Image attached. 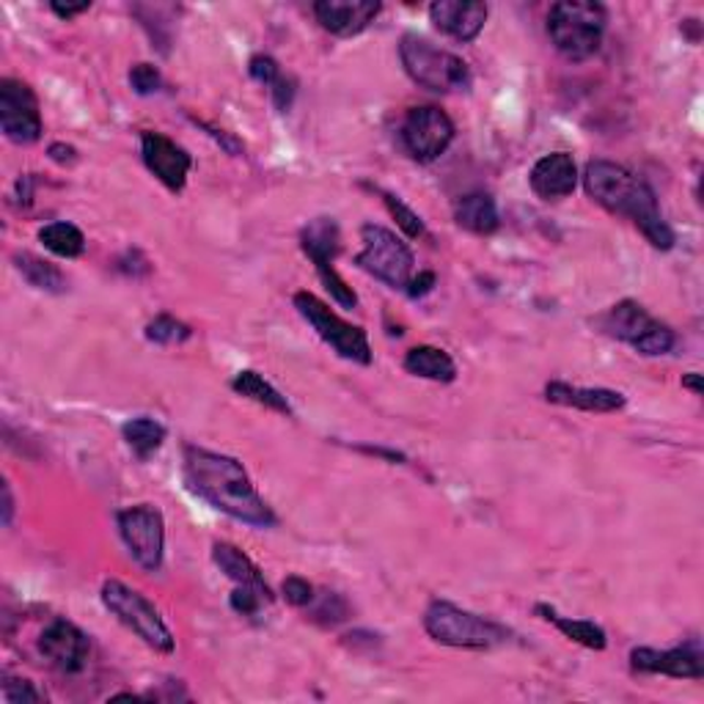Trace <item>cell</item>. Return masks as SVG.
<instances>
[{"instance_id": "cell-6", "label": "cell", "mask_w": 704, "mask_h": 704, "mask_svg": "<svg viewBox=\"0 0 704 704\" xmlns=\"http://www.w3.org/2000/svg\"><path fill=\"white\" fill-rule=\"evenodd\" d=\"M103 602L121 624L135 633L144 644H150L157 653H174V636L157 608L138 595L135 589L124 586L121 581H105L103 584Z\"/></svg>"}, {"instance_id": "cell-18", "label": "cell", "mask_w": 704, "mask_h": 704, "mask_svg": "<svg viewBox=\"0 0 704 704\" xmlns=\"http://www.w3.org/2000/svg\"><path fill=\"white\" fill-rule=\"evenodd\" d=\"M430 20L438 31L457 41H474L487 23L485 3H460V0H441L430 7Z\"/></svg>"}, {"instance_id": "cell-22", "label": "cell", "mask_w": 704, "mask_h": 704, "mask_svg": "<svg viewBox=\"0 0 704 704\" xmlns=\"http://www.w3.org/2000/svg\"><path fill=\"white\" fill-rule=\"evenodd\" d=\"M213 561L220 568V573H226V578L235 581L237 586H256V589L267 592L270 595V586L267 581H264V575L259 573L256 564H253V561L248 559L237 545L215 542Z\"/></svg>"}, {"instance_id": "cell-16", "label": "cell", "mask_w": 704, "mask_h": 704, "mask_svg": "<svg viewBox=\"0 0 704 704\" xmlns=\"http://www.w3.org/2000/svg\"><path fill=\"white\" fill-rule=\"evenodd\" d=\"M630 666L642 675H666L677 677V680H702L704 664L702 653L693 647H677V649H653V647H636L630 653Z\"/></svg>"}, {"instance_id": "cell-23", "label": "cell", "mask_w": 704, "mask_h": 704, "mask_svg": "<svg viewBox=\"0 0 704 704\" xmlns=\"http://www.w3.org/2000/svg\"><path fill=\"white\" fill-rule=\"evenodd\" d=\"M300 248L306 256L314 264L333 262L342 251V237H338V226L333 218H317L300 231Z\"/></svg>"}, {"instance_id": "cell-10", "label": "cell", "mask_w": 704, "mask_h": 704, "mask_svg": "<svg viewBox=\"0 0 704 704\" xmlns=\"http://www.w3.org/2000/svg\"><path fill=\"white\" fill-rule=\"evenodd\" d=\"M116 523H119V534L132 559L146 573H157L163 568V553H166V523H163L160 510L152 504L130 506L116 515Z\"/></svg>"}, {"instance_id": "cell-14", "label": "cell", "mask_w": 704, "mask_h": 704, "mask_svg": "<svg viewBox=\"0 0 704 704\" xmlns=\"http://www.w3.org/2000/svg\"><path fill=\"white\" fill-rule=\"evenodd\" d=\"M141 155H144L146 168L166 184L171 193H182L188 184V174L193 168V157L174 144L171 138L163 132H144L141 135Z\"/></svg>"}, {"instance_id": "cell-9", "label": "cell", "mask_w": 704, "mask_h": 704, "mask_svg": "<svg viewBox=\"0 0 704 704\" xmlns=\"http://www.w3.org/2000/svg\"><path fill=\"white\" fill-rule=\"evenodd\" d=\"M295 309H298L300 317L314 327L322 342L336 349L338 356L353 363H361V367L372 363V347H369V336L363 327L349 325L347 320H342L336 311L327 309V306L311 293L295 295Z\"/></svg>"}, {"instance_id": "cell-35", "label": "cell", "mask_w": 704, "mask_h": 704, "mask_svg": "<svg viewBox=\"0 0 704 704\" xmlns=\"http://www.w3.org/2000/svg\"><path fill=\"white\" fill-rule=\"evenodd\" d=\"M284 597H287V602H293L295 608H306L314 602V586L309 584V581H303L300 575H289L287 581H284Z\"/></svg>"}, {"instance_id": "cell-32", "label": "cell", "mask_w": 704, "mask_h": 704, "mask_svg": "<svg viewBox=\"0 0 704 704\" xmlns=\"http://www.w3.org/2000/svg\"><path fill=\"white\" fill-rule=\"evenodd\" d=\"M3 702L7 704H39L47 702L41 691H36L34 682L20 680V677H3Z\"/></svg>"}, {"instance_id": "cell-13", "label": "cell", "mask_w": 704, "mask_h": 704, "mask_svg": "<svg viewBox=\"0 0 704 704\" xmlns=\"http://www.w3.org/2000/svg\"><path fill=\"white\" fill-rule=\"evenodd\" d=\"M39 653L47 664L61 675H81L92 658V642L77 624L67 619H56L47 624L39 636Z\"/></svg>"}, {"instance_id": "cell-40", "label": "cell", "mask_w": 704, "mask_h": 704, "mask_svg": "<svg viewBox=\"0 0 704 704\" xmlns=\"http://www.w3.org/2000/svg\"><path fill=\"white\" fill-rule=\"evenodd\" d=\"M195 124L204 127V130L210 132V135H213L215 141H218V144L224 146L226 152H229V155H242V144H240V141H237V138L226 135L224 130H218V127H213V124H206V121H195Z\"/></svg>"}, {"instance_id": "cell-33", "label": "cell", "mask_w": 704, "mask_h": 704, "mask_svg": "<svg viewBox=\"0 0 704 704\" xmlns=\"http://www.w3.org/2000/svg\"><path fill=\"white\" fill-rule=\"evenodd\" d=\"M273 600V595H267V592L256 589V586H237L235 592H231V608H235L240 617H256L259 608L264 606V602Z\"/></svg>"}, {"instance_id": "cell-43", "label": "cell", "mask_w": 704, "mask_h": 704, "mask_svg": "<svg viewBox=\"0 0 704 704\" xmlns=\"http://www.w3.org/2000/svg\"><path fill=\"white\" fill-rule=\"evenodd\" d=\"M12 512H14V501H12V487L3 485V523H12Z\"/></svg>"}, {"instance_id": "cell-25", "label": "cell", "mask_w": 704, "mask_h": 704, "mask_svg": "<svg viewBox=\"0 0 704 704\" xmlns=\"http://www.w3.org/2000/svg\"><path fill=\"white\" fill-rule=\"evenodd\" d=\"M121 438L135 452V457L150 460L163 446V441H166V427L146 416L130 418V421L121 425Z\"/></svg>"}, {"instance_id": "cell-20", "label": "cell", "mask_w": 704, "mask_h": 704, "mask_svg": "<svg viewBox=\"0 0 704 704\" xmlns=\"http://www.w3.org/2000/svg\"><path fill=\"white\" fill-rule=\"evenodd\" d=\"M454 220H457L463 229L481 237L496 235L501 226L496 199H492L490 193H485V190H474V193L460 195L457 204H454Z\"/></svg>"}, {"instance_id": "cell-29", "label": "cell", "mask_w": 704, "mask_h": 704, "mask_svg": "<svg viewBox=\"0 0 704 704\" xmlns=\"http://www.w3.org/2000/svg\"><path fill=\"white\" fill-rule=\"evenodd\" d=\"M190 336H193V331H190L184 322L174 320L171 314L155 317V320L146 325V338L155 344H182L188 342Z\"/></svg>"}, {"instance_id": "cell-19", "label": "cell", "mask_w": 704, "mask_h": 704, "mask_svg": "<svg viewBox=\"0 0 704 704\" xmlns=\"http://www.w3.org/2000/svg\"><path fill=\"white\" fill-rule=\"evenodd\" d=\"M545 399L553 405L578 407L586 413H617L628 405L619 391L611 389H578L570 383H548L545 385Z\"/></svg>"}, {"instance_id": "cell-5", "label": "cell", "mask_w": 704, "mask_h": 704, "mask_svg": "<svg viewBox=\"0 0 704 704\" xmlns=\"http://www.w3.org/2000/svg\"><path fill=\"white\" fill-rule=\"evenodd\" d=\"M425 630L438 644L457 649H490L510 639V630L492 619L470 613L454 602L435 600L425 613Z\"/></svg>"}, {"instance_id": "cell-31", "label": "cell", "mask_w": 704, "mask_h": 704, "mask_svg": "<svg viewBox=\"0 0 704 704\" xmlns=\"http://www.w3.org/2000/svg\"><path fill=\"white\" fill-rule=\"evenodd\" d=\"M380 195H383V201H385V206H389V213L394 215L396 218V224H399V229L405 231L407 237H410V240H416V237H425V220L418 218L416 213H413L410 206L407 204H402L399 199H396V195H391V193H383V190H378Z\"/></svg>"}, {"instance_id": "cell-27", "label": "cell", "mask_w": 704, "mask_h": 704, "mask_svg": "<svg viewBox=\"0 0 704 704\" xmlns=\"http://www.w3.org/2000/svg\"><path fill=\"white\" fill-rule=\"evenodd\" d=\"M14 264H17V270L23 273V278L28 281L31 287L41 289V293L61 295L63 289H67V278H63L61 270H58L56 264L45 262V259L34 256V253H17Z\"/></svg>"}, {"instance_id": "cell-34", "label": "cell", "mask_w": 704, "mask_h": 704, "mask_svg": "<svg viewBox=\"0 0 704 704\" xmlns=\"http://www.w3.org/2000/svg\"><path fill=\"white\" fill-rule=\"evenodd\" d=\"M130 86L132 92L141 94V97H150V94H157L163 86L160 69L155 63H135L130 69Z\"/></svg>"}, {"instance_id": "cell-37", "label": "cell", "mask_w": 704, "mask_h": 704, "mask_svg": "<svg viewBox=\"0 0 704 704\" xmlns=\"http://www.w3.org/2000/svg\"><path fill=\"white\" fill-rule=\"evenodd\" d=\"M314 613L322 624H336L347 617V602L338 595H325V600H322V606Z\"/></svg>"}, {"instance_id": "cell-7", "label": "cell", "mask_w": 704, "mask_h": 704, "mask_svg": "<svg viewBox=\"0 0 704 704\" xmlns=\"http://www.w3.org/2000/svg\"><path fill=\"white\" fill-rule=\"evenodd\" d=\"M600 327L608 336L630 344L642 356H666L675 347V331L644 311L636 300H622L600 317Z\"/></svg>"}, {"instance_id": "cell-45", "label": "cell", "mask_w": 704, "mask_h": 704, "mask_svg": "<svg viewBox=\"0 0 704 704\" xmlns=\"http://www.w3.org/2000/svg\"><path fill=\"white\" fill-rule=\"evenodd\" d=\"M682 389H691L693 394H702V374H685V378H682Z\"/></svg>"}, {"instance_id": "cell-17", "label": "cell", "mask_w": 704, "mask_h": 704, "mask_svg": "<svg viewBox=\"0 0 704 704\" xmlns=\"http://www.w3.org/2000/svg\"><path fill=\"white\" fill-rule=\"evenodd\" d=\"M532 190L542 201L568 199L578 184V166H575L573 155L568 152H550V155L539 157L534 163L532 174H528Z\"/></svg>"}, {"instance_id": "cell-41", "label": "cell", "mask_w": 704, "mask_h": 704, "mask_svg": "<svg viewBox=\"0 0 704 704\" xmlns=\"http://www.w3.org/2000/svg\"><path fill=\"white\" fill-rule=\"evenodd\" d=\"M50 9H52V14H58L61 20H72V17H77V14L88 12V9H92V3H88V0H83V3H61V0H52Z\"/></svg>"}, {"instance_id": "cell-15", "label": "cell", "mask_w": 704, "mask_h": 704, "mask_svg": "<svg viewBox=\"0 0 704 704\" xmlns=\"http://www.w3.org/2000/svg\"><path fill=\"white\" fill-rule=\"evenodd\" d=\"M378 0H320L314 3V17L327 34L333 36H358L378 20Z\"/></svg>"}, {"instance_id": "cell-26", "label": "cell", "mask_w": 704, "mask_h": 704, "mask_svg": "<svg viewBox=\"0 0 704 704\" xmlns=\"http://www.w3.org/2000/svg\"><path fill=\"white\" fill-rule=\"evenodd\" d=\"M231 389H235L240 396H246V399H253L256 405L270 407V410L275 413H284V416H293V407H289L287 396H281V391H275L262 374L251 372V369L237 372L235 380H231Z\"/></svg>"}, {"instance_id": "cell-4", "label": "cell", "mask_w": 704, "mask_h": 704, "mask_svg": "<svg viewBox=\"0 0 704 704\" xmlns=\"http://www.w3.org/2000/svg\"><path fill=\"white\" fill-rule=\"evenodd\" d=\"M399 58L407 75L430 92H465L470 86L468 63L454 52L435 47L425 36H402Z\"/></svg>"}, {"instance_id": "cell-44", "label": "cell", "mask_w": 704, "mask_h": 704, "mask_svg": "<svg viewBox=\"0 0 704 704\" xmlns=\"http://www.w3.org/2000/svg\"><path fill=\"white\" fill-rule=\"evenodd\" d=\"M31 184H34V179H31V177H23L17 182L20 195H23V206H28L31 201H34V188H31Z\"/></svg>"}, {"instance_id": "cell-36", "label": "cell", "mask_w": 704, "mask_h": 704, "mask_svg": "<svg viewBox=\"0 0 704 704\" xmlns=\"http://www.w3.org/2000/svg\"><path fill=\"white\" fill-rule=\"evenodd\" d=\"M248 75H251L256 83H262V86H273V83L281 77V67L275 58L253 56L251 61H248Z\"/></svg>"}, {"instance_id": "cell-42", "label": "cell", "mask_w": 704, "mask_h": 704, "mask_svg": "<svg viewBox=\"0 0 704 704\" xmlns=\"http://www.w3.org/2000/svg\"><path fill=\"white\" fill-rule=\"evenodd\" d=\"M47 155H50V160L61 163V166H69V163L77 160V150L69 144H52L50 150H47Z\"/></svg>"}, {"instance_id": "cell-3", "label": "cell", "mask_w": 704, "mask_h": 704, "mask_svg": "<svg viewBox=\"0 0 704 704\" xmlns=\"http://www.w3.org/2000/svg\"><path fill=\"white\" fill-rule=\"evenodd\" d=\"M548 34L556 50L568 61H586L595 56L606 34V9L600 3L561 0L548 12Z\"/></svg>"}, {"instance_id": "cell-2", "label": "cell", "mask_w": 704, "mask_h": 704, "mask_svg": "<svg viewBox=\"0 0 704 704\" xmlns=\"http://www.w3.org/2000/svg\"><path fill=\"white\" fill-rule=\"evenodd\" d=\"M584 188L589 199L606 206L608 213L633 220L658 251L675 248L677 237L664 220L655 190L636 174H630L628 168L611 160H592L584 171Z\"/></svg>"}, {"instance_id": "cell-38", "label": "cell", "mask_w": 704, "mask_h": 704, "mask_svg": "<svg viewBox=\"0 0 704 704\" xmlns=\"http://www.w3.org/2000/svg\"><path fill=\"white\" fill-rule=\"evenodd\" d=\"M270 94H273L275 108H278L281 114H284V110L293 108V99H295V83L289 81V77L281 75L278 81H275L273 86H270Z\"/></svg>"}, {"instance_id": "cell-12", "label": "cell", "mask_w": 704, "mask_h": 704, "mask_svg": "<svg viewBox=\"0 0 704 704\" xmlns=\"http://www.w3.org/2000/svg\"><path fill=\"white\" fill-rule=\"evenodd\" d=\"M0 127L12 144L28 146L41 138V116L31 86L14 77L0 81Z\"/></svg>"}, {"instance_id": "cell-21", "label": "cell", "mask_w": 704, "mask_h": 704, "mask_svg": "<svg viewBox=\"0 0 704 704\" xmlns=\"http://www.w3.org/2000/svg\"><path fill=\"white\" fill-rule=\"evenodd\" d=\"M405 369L416 378L435 380V383H454L457 380V363L452 361L446 349L432 347V344L413 347L405 356Z\"/></svg>"}, {"instance_id": "cell-39", "label": "cell", "mask_w": 704, "mask_h": 704, "mask_svg": "<svg viewBox=\"0 0 704 704\" xmlns=\"http://www.w3.org/2000/svg\"><path fill=\"white\" fill-rule=\"evenodd\" d=\"M435 284H438V275L430 273V270H425V273H418L416 278L407 281L405 289L410 298H425V295H430L432 289H435Z\"/></svg>"}, {"instance_id": "cell-1", "label": "cell", "mask_w": 704, "mask_h": 704, "mask_svg": "<svg viewBox=\"0 0 704 704\" xmlns=\"http://www.w3.org/2000/svg\"><path fill=\"white\" fill-rule=\"evenodd\" d=\"M184 481L190 490L235 521L256 528L275 526V515L248 479L246 468L235 457L188 446L184 449Z\"/></svg>"}, {"instance_id": "cell-28", "label": "cell", "mask_w": 704, "mask_h": 704, "mask_svg": "<svg viewBox=\"0 0 704 704\" xmlns=\"http://www.w3.org/2000/svg\"><path fill=\"white\" fill-rule=\"evenodd\" d=\"M39 242L50 253L61 259H77L86 251V237L77 229L75 224H47L45 229H39Z\"/></svg>"}, {"instance_id": "cell-8", "label": "cell", "mask_w": 704, "mask_h": 704, "mask_svg": "<svg viewBox=\"0 0 704 704\" xmlns=\"http://www.w3.org/2000/svg\"><path fill=\"white\" fill-rule=\"evenodd\" d=\"M361 240L363 251L356 256L358 267L367 270L369 275H374V278L389 284V287L405 289L407 281L413 278V264H416L407 242L378 224L363 226Z\"/></svg>"}, {"instance_id": "cell-11", "label": "cell", "mask_w": 704, "mask_h": 704, "mask_svg": "<svg viewBox=\"0 0 704 704\" xmlns=\"http://www.w3.org/2000/svg\"><path fill=\"white\" fill-rule=\"evenodd\" d=\"M454 121L435 105L413 108L402 121V144L418 163H432L452 146Z\"/></svg>"}, {"instance_id": "cell-24", "label": "cell", "mask_w": 704, "mask_h": 704, "mask_svg": "<svg viewBox=\"0 0 704 704\" xmlns=\"http://www.w3.org/2000/svg\"><path fill=\"white\" fill-rule=\"evenodd\" d=\"M534 611H537L545 622L556 624V628H559L561 633L570 639V642L581 644V647H586V649H597V653H600V649H606L608 639H606V630H602L600 624L589 622V619L559 617V613H556L550 606H537Z\"/></svg>"}, {"instance_id": "cell-30", "label": "cell", "mask_w": 704, "mask_h": 704, "mask_svg": "<svg viewBox=\"0 0 704 704\" xmlns=\"http://www.w3.org/2000/svg\"><path fill=\"white\" fill-rule=\"evenodd\" d=\"M314 267H317V273H320V278H322V284H325V289L331 293V298L336 300L338 306H344V309H356L358 295L353 293V287H349L347 281H344L342 275L336 273L333 262L314 264Z\"/></svg>"}]
</instances>
